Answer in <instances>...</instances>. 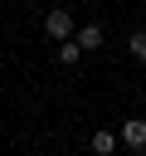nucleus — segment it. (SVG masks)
Here are the masks:
<instances>
[{
	"label": "nucleus",
	"mask_w": 146,
	"mask_h": 156,
	"mask_svg": "<svg viewBox=\"0 0 146 156\" xmlns=\"http://www.w3.org/2000/svg\"><path fill=\"white\" fill-rule=\"evenodd\" d=\"M44 34H49L54 44H58V39H73V34H78V20H73V10H68V5H54V10L44 15Z\"/></svg>",
	"instance_id": "nucleus-1"
},
{
	"label": "nucleus",
	"mask_w": 146,
	"mask_h": 156,
	"mask_svg": "<svg viewBox=\"0 0 146 156\" xmlns=\"http://www.w3.org/2000/svg\"><path fill=\"white\" fill-rule=\"evenodd\" d=\"M83 49H102V24H78V34H73Z\"/></svg>",
	"instance_id": "nucleus-3"
},
{
	"label": "nucleus",
	"mask_w": 146,
	"mask_h": 156,
	"mask_svg": "<svg viewBox=\"0 0 146 156\" xmlns=\"http://www.w3.org/2000/svg\"><path fill=\"white\" fill-rule=\"evenodd\" d=\"M117 146H122V136H117V132H92V151H97V156H112Z\"/></svg>",
	"instance_id": "nucleus-5"
},
{
	"label": "nucleus",
	"mask_w": 146,
	"mask_h": 156,
	"mask_svg": "<svg viewBox=\"0 0 146 156\" xmlns=\"http://www.w3.org/2000/svg\"><path fill=\"white\" fill-rule=\"evenodd\" d=\"M127 49H131V58H136V63H146V29H131Z\"/></svg>",
	"instance_id": "nucleus-6"
},
{
	"label": "nucleus",
	"mask_w": 146,
	"mask_h": 156,
	"mask_svg": "<svg viewBox=\"0 0 146 156\" xmlns=\"http://www.w3.org/2000/svg\"><path fill=\"white\" fill-rule=\"evenodd\" d=\"M78 58H83V44H78V39H58V63H63V68H73Z\"/></svg>",
	"instance_id": "nucleus-4"
},
{
	"label": "nucleus",
	"mask_w": 146,
	"mask_h": 156,
	"mask_svg": "<svg viewBox=\"0 0 146 156\" xmlns=\"http://www.w3.org/2000/svg\"><path fill=\"white\" fill-rule=\"evenodd\" d=\"M117 136H122V146H127V151H146V122H141V117H127Z\"/></svg>",
	"instance_id": "nucleus-2"
}]
</instances>
